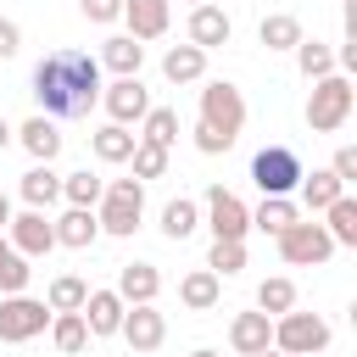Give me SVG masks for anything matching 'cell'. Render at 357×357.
I'll return each mask as SVG.
<instances>
[{
    "mask_svg": "<svg viewBox=\"0 0 357 357\" xmlns=\"http://www.w3.org/2000/svg\"><path fill=\"white\" fill-rule=\"evenodd\" d=\"M17 50H22V28H17L11 17H0V61H11Z\"/></svg>",
    "mask_w": 357,
    "mask_h": 357,
    "instance_id": "41",
    "label": "cell"
},
{
    "mask_svg": "<svg viewBox=\"0 0 357 357\" xmlns=\"http://www.w3.org/2000/svg\"><path fill=\"white\" fill-rule=\"evenodd\" d=\"M229 346L240 357H257L262 346H273V318L268 312H234L229 318Z\"/></svg>",
    "mask_w": 357,
    "mask_h": 357,
    "instance_id": "19",
    "label": "cell"
},
{
    "mask_svg": "<svg viewBox=\"0 0 357 357\" xmlns=\"http://www.w3.org/2000/svg\"><path fill=\"white\" fill-rule=\"evenodd\" d=\"M184 33H190V45H195V50H218V45H229L234 22H229V11H223V6L201 0V6H190V22H184Z\"/></svg>",
    "mask_w": 357,
    "mask_h": 357,
    "instance_id": "13",
    "label": "cell"
},
{
    "mask_svg": "<svg viewBox=\"0 0 357 357\" xmlns=\"http://www.w3.org/2000/svg\"><path fill=\"white\" fill-rule=\"evenodd\" d=\"M139 139L173 151V139H178V112H173V106H151V112L139 117Z\"/></svg>",
    "mask_w": 357,
    "mask_h": 357,
    "instance_id": "31",
    "label": "cell"
},
{
    "mask_svg": "<svg viewBox=\"0 0 357 357\" xmlns=\"http://www.w3.org/2000/svg\"><path fill=\"white\" fill-rule=\"evenodd\" d=\"M201 223L212 229V240H245V234H251V206H245L234 190L212 184L206 201H201Z\"/></svg>",
    "mask_w": 357,
    "mask_h": 357,
    "instance_id": "8",
    "label": "cell"
},
{
    "mask_svg": "<svg viewBox=\"0 0 357 357\" xmlns=\"http://www.w3.org/2000/svg\"><path fill=\"white\" fill-rule=\"evenodd\" d=\"M112 290H117L128 307H139V301H156V296H162V273H156V262H123Z\"/></svg>",
    "mask_w": 357,
    "mask_h": 357,
    "instance_id": "18",
    "label": "cell"
},
{
    "mask_svg": "<svg viewBox=\"0 0 357 357\" xmlns=\"http://www.w3.org/2000/svg\"><path fill=\"white\" fill-rule=\"evenodd\" d=\"M162 78H167V84H201V78H206V50L173 45V50L162 56Z\"/></svg>",
    "mask_w": 357,
    "mask_h": 357,
    "instance_id": "24",
    "label": "cell"
},
{
    "mask_svg": "<svg viewBox=\"0 0 357 357\" xmlns=\"http://www.w3.org/2000/svg\"><path fill=\"white\" fill-rule=\"evenodd\" d=\"M329 173H335L340 184H351V178H357V145H340L335 162H329Z\"/></svg>",
    "mask_w": 357,
    "mask_h": 357,
    "instance_id": "40",
    "label": "cell"
},
{
    "mask_svg": "<svg viewBox=\"0 0 357 357\" xmlns=\"http://www.w3.org/2000/svg\"><path fill=\"white\" fill-rule=\"evenodd\" d=\"M50 229H56V245H67V251H89V245L100 240L95 206H67L61 218H50Z\"/></svg>",
    "mask_w": 357,
    "mask_h": 357,
    "instance_id": "15",
    "label": "cell"
},
{
    "mask_svg": "<svg viewBox=\"0 0 357 357\" xmlns=\"http://www.w3.org/2000/svg\"><path fill=\"white\" fill-rule=\"evenodd\" d=\"M100 73H117V78H128V73H139L145 67V45L134 39V33H112L106 45H100Z\"/></svg>",
    "mask_w": 357,
    "mask_h": 357,
    "instance_id": "21",
    "label": "cell"
},
{
    "mask_svg": "<svg viewBox=\"0 0 357 357\" xmlns=\"http://www.w3.org/2000/svg\"><path fill=\"white\" fill-rule=\"evenodd\" d=\"M84 296H89V284H84L78 273H56L50 290H45V307H50V312H78Z\"/></svg>",
    "mask_w": 357,
    "mask_h": 357,
    "instance_id": "35",
    "label": "cell"
},
{
    "mask_svg": "<svg viewBox=\"0 0 357 357\" xmlns=\"http://www.w3.org/2000/svg\"><path fill=\"white\" fill-rule=\"evenodd\" d=\"M201 123L234 145V139H240V128H245V95H240L229 78H212V84L201 89Z\"/></svg>",
    "mask_w": 357,
    "mask_h": 357,
    "instance_id": "5",
    "label": "cell"
},
{
    "mask_svg": "<svg viewBox=\"0 0 357 357\" xmlns=\"http://www.w3.org/2000/svg\"><path fill=\"white\" fill-rule=\"evenodd\" d=\"M6 240L33 262V257H50L56 251V229H50V218L39 212V206H22V212H11V223H6Z\"/></svg>",
    "mask_w": 357,
    "mask_h": 357,
    "instance_id": "11",
    "label": "cell"
},
{
    "mask_svg": "<svg viewBox=\"0 0 357 357\" xmlns=\"http://www.w3.org/2000/svg\"><path fill=\"white\" fill-rule=\"evenodd\" d=\"M273 240H279V257H284L290 268H318V262L335 257V240H329V229H324L318 218H296V223L279 229Z\"/></svg>",
    "mask_w": 357,
    "mask_h": 357,
    "instance_id": "4",
    "label": "cell"
},
{
    "mask_svg": "<svg viewBox=\"0 0 357 357\" xmlns=\"http://www.w3.org/2000/svg\"><path fill=\"white\" fill-rule=\"evenodd\" d=\"M134 145H139V134H128L123 123H100V128L89 134V151H95V162H106V167L128 162V156H134Z\"/></svg>",
    "mask_w": 357,
    "mask_h": 357,
    "instance_id": "22",
    "label": "cell"
},
{
    "mask_svg": "<svg viewBox=\"0 0 357 357\" xmlns=\"http://www.w3.org/2000/svg\"><path fill=\"white\" fill-rule=\"evenodd\" d=\"M190 357H218V351H212V346H201V351H190Z\"/></svg>",
    "mask_w": 357,
    "mask_h": 357,
    "instance_id": "45",
    "label": "cell"
},
{
    "mask_svg": "<svg viewBox=\"0 0 357 357\" xmlns=\"http://www.w3.org/2000/svg\"><path fill=\"white\" fill-rule=\"evenodd\" d=\"M17 195L28 201V206H39V212H50L56 201H61V173L50 167V162H33L22 178H17Z\"/></svg>",
    "mask_w": 357,
    "mask_h": 357,
    "instance_id": "20",
    "label": "cell"
},
{
    "mask_svg": "<svg viewBox=\"0 0 357 357\" xmlns=\"http://www.w3.org/2000/svg\"><path fill=\"white\" fill-rule=\"evenodd\" d=\"M6 223H11V195L0 190V234H6Z\"/></svg>",
    "mask_w": 357,
    "mask_h": 357,
    "instance_id": "42",
    "label": "cell"
},
{
    "mask_svg": "<svg viewBox=\"0 0 357 357\" xmlns=\"http://www.w3.org/2000/svg\"><path fill=\"white\" fill-rule=\"evenodd\" d=\"M206 268H212L218 279L240 273V268H245V240H212V251H206Z\"/></svg>",
    "mask_w": 357,
    "mask_h": 357,
    "instance_id": "37",
    "label": "cell"
},
{
    "mask_svg": "<svg viewBox=\"0 0 357 357\" xmlns=\"http://www.w3.org/2000/svg\"><path fill=\"white\" fill-rule=\"evenodd\" d=\"M296 67H301V78H307V84H312V78H324V73H340V67H335V45L307 39V33H301V45H296Z\"/></svg>",
    "mask_w": 357,
    "mask_h": 357,
    "instance_id": "29",
    "label": "cell"
},
{
    "mask_svg": "<svg viewBox=\"0 0 357 357\" xmlns=\"http://www.w3.org/2000/svg\"><path fill=\"white\" fill-rule=\"evenodd\" d=\"M257 357H284V351H279V346H262V351H257Z\"/></svg>",
    "mask_w": 357,
    "mask_h": 357,
    "instance_id": "44",
    "label": "cell"
},
{
    "mask_svg": "<svg viewBox=\"0 0 357 357\" xmlns=\"http://www.w3.org/2000/svg\"><path fill=\"white\" fill-rule=\"evenodd\" d=\"M17 145H22L33 162H56V156H61V128H56V117L33 112V117L17 128Z\"/></svg>",
    "mask_w": 357,
    "mask_h": 357,
    "instance_id": "17",
    "label": "cell"
},
{
    "mask_svg": "<svg viewBox=\"0 0 357 357\" xmlns=\"http://www.w3.org/2000/svg\"><path fill=\"white\" fill-rule=\"evenodd\" d=\"M290 307H296V284H290L284 273H273V279H262V284H257V312L279 318V312H290Z\"/></svg>",
    "mask_w": 357,
    "mask_h": 357,
    "instance_id": "36",
    "label": "cell"
},
{
    "mask_svg": "<svg viewBox=\"0 0 357 357\" xmlns=\"http://www.w3.org/2000/svg\"><path fill=\"white\" fill-rule=\"evenodd\" d=\"M301 156L290 151V145H262L257 156H251V178H257V190L262 195H290L296 184H301Z\"/></svg>",
    "mask_w": 357,
    "mask_h": 357,
    "instance_id": "7",
    "label": "cell"
},
{
    "mask_svg": "<svg viewBox=\"0 0 357 357\" xmlns=\"http://www.w3.org/2000/svg\"><path fill=\"white\" fill-rule=\"evenodd\" d=\"M324 229H329L335 245H357V201L351 195H335L324 206Z\"/></svg>",
    "mask_w": 357,
    "mask_h": 357,
    "instance_id": "28",
    "label": "cell"
},
{
    "mask_svg": "<svg viewBox=\"0 0 357 357\" xmlns=\"http://www.w3.org/2000/svg\"><path fill=\"white\" fill-rule=\"evenodd\" d=\"M50 340H56L61 357H78V351L89 346V324H84V312H50Z\"/></svg>",
    "mask_w": 357,
    "mask_h": 357,
    "instance_id": "25",
    "label": "cell"
},
{
    "mask_svg": "<svg viewBox=\"0 0 357 357\" xmlns=\"http://www.w3.org/2000/svg\"><path fill=\"white\" fill-rule=\"evenodd\" d=\"M178 301H184L190 312H212V307L223 301V279H218L212 268H195V273L178 279Z\"/></svg>",
    "mask_w": 357,
    "mask_h": 357,
    "instance_id": "23",
    "label": "cell"
},
{
    "mask_svg": "<svg viewBox=\"0 0 357 357\" xmlns=\"http://www.w3.org/2000/svg\"><path fill=\"white\" fill-rule=\"evenodd\" d=\"M296 190H301V201H307L312 212H324L335 195H346V184H340L329 167H318V173H301V184H296Z\"/></svg>",
    "mask_w": 357,
    "mask_h": 357,
    "instance_id": "33",
    "label": "cell"
},
{
    "mask_svg": "<svg viewBox=\"0 0 357 357\" xmlns=\"http://www.w3.org/2000/svg\"><path fill=\"white\" fill-rule=\"evenodd\" d=\"M78 11H84L89 22H100V28H106V22H117V17H123V0H78Z\"/></svg>",
    "mask_w": 357,
    "mask_h": 357,
    "instance_id": "39",
    "label": "cell"
},
{
    "mask_svg": "<svg viewBox=\"0 0 357 357\" xmlns=\"http://www.w3.org/2000/svg\"><path fill=\"white\" fill-rule=\"evenodd\" d=\"M128 162H134V178H139V184H145V178H162V173H167V151H162V145H151V139H139Z\"/></svg>",
    "mask_w": 357,
    "mask_h": 357,
    "instance_id": "38",
    "label": "cell"
},
{
    "mask_svg": "<svg viewBox=\"0 0 357 357\" xmlns=\"http://www.w3.org/2000/svg\"><path fill=\"white\" fill-rule=\"evenodd\" d=\"M117 335L128 340V351H162V340H167V318L156 312V301H139V307H128L123 312V324H117Z\"/></svg>",
    "mask_w": 357,
    "mask_h": 357,
    "instance_id": "12",
    "label": "cell"
},
{
    "mask_svg": "<svg viewBox=\"0 0 357 357\" xmlns=\"http://www.w3.org/2000/svg\"><path fill=\"white\" fill-rule=\"evenodd\" d=\"M195 229H201V206H195L190 195H173V201L162 206V234H167V240H190Z\"/></svg>",
    "mask_w": 357,
    "mask_h": 357,
    "instance_id": "27",
    "label": "cell"
},
{
    "mask_svg": "<svg viewBox=\"0 0 357 357\" xmlns=\"http://www.w3.org/2000/svg\"><path fill=\"white\" fill-rule=\"evenodd\" d=\"M33 100L45 117H89V106L100 100V61L89 50H50L39 67H33Z\"/></svg>",
    "mask_w": 357,
    "mask_h": 357,
    "instance_id": "1",
    "label": "cell"
},
{
    "mask_svg": "<svg viewBox=\"0 0 357 357\" xmlns=\"http://www.w3.org/2000/svg\"><path fill=\"white\" fill-rule=\"evenodd\" d=\"M95 218H100V234L128 240V234L139 229V218H145V184H139V178H112L106 195L95 201Z\"/></svg>",
    "mask_w": 357,
    "mask_h": 357,
    "instance_id": "3",
    "label": "cell"
},
{
    "mask_svg": "<svg viewBox=\"0 0 357 357\" xmlns=\"http://www.w3.org/2000/svg\"><path fill=\"white\" fill-rule=\"evenodd\" d=\"M273 346L284 357H312V351H329V324L318 312H279L273 318Z\"/></svg>",
    "mask_w": 357,
    "mask_h": 357,
    "instance_id": "6",
    "label": "cell"
},
{
    "mask_svg": "<svg viewBox=\"0 0 357 357\" xmlns=\"http://www.w3.org/2000/svg\"><path fill=\"white\" fill-rule=\"evenodd\" d=\"M190 6H201V0H190Z\"/></svg>",
    "mask_w": 357,
    "mask_h": 357,
    "instance_id": "46",
    "label": "cell"
},
{
    "mask_svg": "<svg viewBox=\"0 0 357 357\" xmlns=\"http://www.w3.org/2000/svg\"><path fill=\"white\" fill-rule=\"evenodd\" d=\"M100 106H106V117L112 123H139L145 112H151V89L139 84V73H128V78H112V84H100Z\"/></svg>",
    "mask_w": 357,
    "mask_h": 357,
    "instance_id": "10",
    "label": "cell"
},
{
    "mask_svg": "<svg viewBox=\"0 0 357 357\" xmlns=\"http://www.w3.org/2000/svg\"><path fill=\"white\" fill-rule=\"evenodd\" d=\"M290 223H296V201L290 195H262V206L251 212V229H262V234H279Z\"/></svg>",
    "mask_w": 357,
    "mask_h": 357,
    "instance_id": "34",
    "label": "cell"
},
{
    "mask_svg": "<svg viewBox=\"0 0 357 357\" xmlns=\"http://www.w3.org/2000/svg\"><path fill=\"white\" fill-rule=\"evenodd\" d=\"M11 139H17V128H11V123H6V117H0V151H6V145H11Z\"/></svg>",
    "mask_w": 357,
    "mask_h": 357,
    "instance_id": "43",
    "label": "cell"
},
{
    "mask_svg": "<svg viewBox=\"0 0 357 357\" xmlns=\"http://www.w3.org/2000/svg\"><path fill=\"white\" fill-rule=\"evenodd\" d=\"M257 39H262L268 50H296V45H301V22H296L290 11H268V17L257 22Z\"/></svg>",
    "mask_w": 357,
    "mask_h": 357,
    "instance_id": "26",
    "label": "cell"
},
{
    "mask_svg": "<svg viewBox=\"0 0 357 357\" xmlns=\"http://www.w3.org/2000/svg\"><path fill=\"white\" fill-rule=\"evenodd\" d=\"M78 312H84V324H89V340H106V335H117V324H123L128 301H123L117 290H89Z\"/></svg>",
    "mask_w": 357,
    "mask_h": 357,
    "instance_id": "16",
    "label": "cell"
},
{
    "mask_svg": "<svg viewBox=\"0 0 357 357\" xmlns=\"http://www.w3.org/2000/svg\"><path fill=\"white\" fill-rule=\"evenodd\" d=\"M28 279H33V268H28V257L0 234V296H17V290H28Z\"/></svg>",
    "mask_w": 357,
    "mask_h": 357,
    "instance_id": "30",
    "label": "cell"
},
{
    "mask_svg": "<svg viewBox=\"0 0 357 357\" xmlns=\"http://www.w3.org/2000/svg\"><path fill=\"white\" fill-rule=\"evenodd\" d=\"M106 195V178H95L89 167H78V173H61V201L67 206H95Z\"/></svg>",
    "mask_w": 357,
    "mask_h": 357,
    "instance_id": "32",
    "label": "cell"
},
{
    "mask_svg": "<svg viewBox=\"0 0 357 357\" xmlns=\"http://www.w3.org/2000/svg\"><path fill=\"white\" fill-rule=\"evenodd\" d=\"M312 357H324V351H312Z\"/></svg>",
    "mask_w": 357,
    "mask_h": 357,
    "instance_id": "47",
    "label": "cell"
},
{
    "mask_svg": "<svg viewBox=\"0 0 357 357\" xmlns=\"http://www.w3.org/2000/svg\"><path fill=\"white\" fill-rule=\"evenodd\" d=\"M117 22H128V33H134L139 45H151V39L167 33V22H173V0H123V17H117Z\"/></svg>",
    "mask_w": 357,
    "mask_h": 357,
    "instance_id": "14",
    "label": "cell"
},
{
    "mask_svg": "<svg viewBox=\"0 0 357 357\" xmlns=\"http://www.w3.org/2000/svg\"><path fill=\"white\" fill-rule=\"evenodd\" d=\"M351 106H357L351 73H324V78H312V95H307V128L312 134H335V128H346Z\"/></svg>",
    "mask_w": 357,
    "mask_h": 357,
    "instance_id": "2",
    "label": "cell"
},
{
    "mask_svg": "<svg viewBox=\"0 0 357 357\" xmlns=\"http://www.w3.org/2000/svg\"><path fill=\"white\" fill-rule=\"evenodd\" d=\"M45 329H50V307H45V301H33L28 290L0 296V340H6V346H22V340H33V335H45Z\"/></svg>",
    "mask_w": 357,
    "mask_h": 357,
    "instance_id": "9",
    "label": "cell"
}]
</instances>
